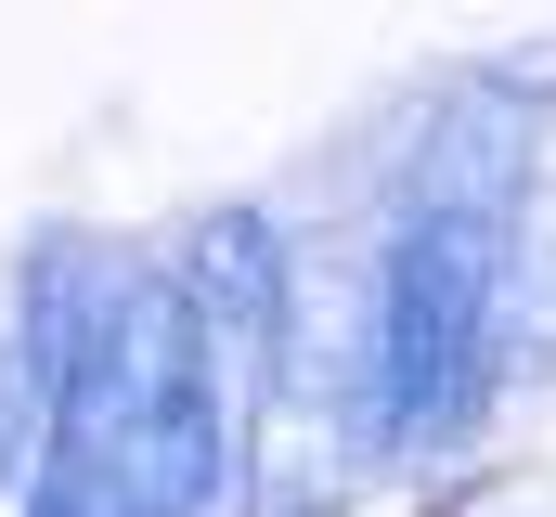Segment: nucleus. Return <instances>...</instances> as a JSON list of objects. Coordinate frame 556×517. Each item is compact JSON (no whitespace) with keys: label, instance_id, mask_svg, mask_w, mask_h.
<instances>
[{"label":"nucleus","instance_id":"nucleus-1","mask_svg":"<svg viewBox=\"0 0 556 517\" xmlns=\"http://www.w3.org/2000/svg\"><path fill=\"white\" fill-rule=\"evenodd\" d=\"M479 285H492V258L466 220H415L402 258H389V414L427 427V414H453V376H466V350H479Z\"/></svg>","mask_w":556,"mask_h":517}]
</instances>
